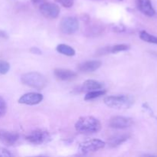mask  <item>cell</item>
<instances>
[{
	"instance_id": "30bf717a",
	"label": "cell",
	"mask_w": 157,
	"mask_h": 157,
	"mask_svg": "<svg viewBox=\"0 0 157 157\" xmlns=\"http://www.w3.org/2000/svg\"><path fill=\"white\" fill-rule=\"evenodd\" d=\"M19 135L16 132L0 130V141L6 146H13L18 140Z\"/></svg>"
},
{
	"instance_id": "484cf974",
	"label": "cell",
	"mask_w": 157,
	"mask_h": 157,
	"mask_svg": "<svg viewBox=\"0 0 157 157\" xmlns=\"http://www.w3.org/2000/svg\"><path fill=\"white\" fill-rule=\"evenodd\" d=\"M34 5H41L44 2V0H31Z\"/></svg>"
},
{
	"instance_id": "7402d4cb",
	"label": "cell",
	"mask_w": 157,
	"mask_h": 157,
	"mask_svg": "<svg viewBox=\"0 0 157 157\" xmlns=\"http://www.w3.org/2000/svg\"><path fill=\"white\" fill-rule=\"evenodd\" d=\"M64 8H71L74 5V0H55Z\"/></svg>"
},
{
	"instance_id": "52a82bcc",
	"label": "cell",
	"mask_w": 157,
	"mask_h": 157,
	"mask_svg": "<svg viewBox=\"0 0 157 157\" xmlns=\"http://www.w3.org/2000/svg\"><path fill=\"white\" fill-rule=\"evenodd\" d=\"M39 10L44 18L49 19L58 18L60 14L59 6L52 2H43L40 5Z\"/></svg>"
},
{
	"instance_id": "e0dca14e",
	"label": "cell",
	"mask_w": 157,
	"mask_h": 157,
	"mask_svg": "<svg viewBox=\"0 0 157 157\" xmlns=\"http://www.w3.org/2000/svg\"><path fill=\"white\" fill-rule=\"evenodd\" d=\"M56 50L58 53L61 55H66V56L71 57L75 55V50L70 45L65 44H60L57 46Z\"/></svg>"
},
{
	"instance_id": "277c9868",
	"label": "cell",
	"mask_w": 157,
	"mask_h": 157,
	"mask_svg": "<svg viewBox=\"0 0 157 157\" xmlns=\"http://www.w3.org/2000/svg\"><path fill=\"white\" fill-rule=\"evenodd\" d=\"M79 29V22L77 18L73 16L62 18L60 23V30L65 35H73Z\"/></svg>"
},
{
	"instance_id": "4316f807",
	"label": "cell",
	"mask_w": 157,
	"mask_h": 157,
	"mask_svg": "<svg viewBox=\"0 0 157 157\" xmlns=\"http://www.w3.org/2000/svg\"><path fill=\"white\" fill-rule=\"evenodd\" d=\"M119 1H123V0H119Z\"/></svg>"
},
{
	"instance_id": "ffe728a7",
	"label": "cell",
	"mask_w": 157,
	"mask_h": 157,
	"mask_svg": "<svg viewBox=\"0 0 157 157\" xmlns=\"http://www.w3.org/2000/svg\"><path fill=\"white\" fill-rule=\"evenodd\" d=\"M10 69V64L6 61L0 60V75H6Z\"/></svg>"
},
{
	"instance_id": "7c38bea8",
	"label": "cell",
	"mask_w": 157,
	"mask_h": 157,
	"mask_svg": "<svg viewBox=\"0 0 157 157\" xmlns=\"http://www.w3.org/2000/svg\"><path fill=\"white\" fill-rule=\"evenodd\" d=\"M54 75L60 81H69L75 79L78 76L76 72L69 69L56 68L54 70Z\"/></svg>"
},
{
	"instance_id": "8992f818",
	"label": "cell",
	"mask_w": 157,
	"mask_h": 157,
	"mask_svg": "<svg viewBox=\"0 0 157 157\" xmlns=\"http://www.w3.org/2000/svg\"><path fill=\"white\" fill-rule=\"evenodd\" d=\"M106 146V143L101 140L92 139L82 142L79 146V150L84 154L97 152Z\"/></svg>"
},
{
	"instance_id": "2e32d148",
	"label": "cell",
	"mask_w": 157,
	"mask_h": 157,
	"mask_svg": "<svg viewBox=\"0 0 157 157\" xmlns=\"http://www.w3.org/2000/svg\"><path fill=\"white\" fill-rule=\"evenodd\" d=\"M130 138L129 134H118L111 136L108 140V146L110 147H117L121 145Z\"/></svg>"
},
{
	"instance_id": "603a6c76",
	"label": "cell",
	"mask_w": 157,
	"mask_h": 157,
	"mask_svg": "<svg viewBox=\"0 0 157 157\" xmlns=\"http://www.w3.org/2000/svg\"><path fill=\"white\" fill-rule=\"evenodd\" d=\"M13 155L9 150L3 147H0V157H11Z\"/></svg>"
},
{
	"instance_id": "cb8c5ba5",
	"label": "cell",
	"mask_w": 157,
	"mask_h": 157,
	"mask_svg": "<svg viewBox=\"0 0 157 157\" xmlns=\"http://www.w3.org/2000/svg\"><path fill=\"white\" fill-rule=\"evenodd\" d=\"M30 51L32 54H36V55H41V53H42V52H41V51L37 47L32 48L30 49Z\"/></svg>"
},
{
	"instance_id": "6da1fadb",
	"label": "cell",
	"mask_w": 157,
	"mask_h": 157,
	"mask_svg": "<svg viewBox=\"0 0 157 157\" xmlns=\"http://www.w3.org/2000/svg\"><path fill=\"white\" fill-rule=\"evenodd\" d=\"M75 129L82 134H93L101 130V124L99 120L94 117H82L75 124Z\"/></svg>"
},
{
	"instance_id": "9c48e42d",
	"label": "cell",
	"mask_w": 157,
	"mask_h": 157,
	"mask_svg": "<svg viewBox=\"0 0 157 157\" xmlns=\"http://www.w3.org/2000/svg\"><path fill=\"white\" fill-rule=\"evenodd\" d=\"M43 101V95L39 93L35 92H30L23 94L20 97L18 102L21 104L25 105H36L40 104Z\"/></svg>"
},
{
	"instance_id": "d6986e66",
	"label": "cell",
	"mask_w": 157,
	"mask_h": 157,
	"mask_svg": "<svg viewBox=\"0 0 157 157\" xmlns=\"http://www.w3.org/2000/svg\"><path fill=\"white\" fill-rule=\"evenodd\" d=\"M106 94V90L101 89V90H95L88 91V93L84 96V100L85 101H91V100L96 99V98H100L101 96H104Z\"/></svg>"
},
{
	"instance_id": "5bb4252c",
	"label": "cell",
	"mask_w": 157,
	"mask_h": 157,
	"mask_svg": "<svg viewBox=\"0 0 157 157\" xmlns=\"http://www.w3.org/2000/svg\"><path fill=\"white\" fill-rule=\"evenodd\" d=\"M102 63L98 60H91V61H87L81 63L78 65V69L79 71L88 73V72H93L100 68Z\"/></svg>"
},
{
	"instance_id": "5b68a950",
	"label": "cell",
	"mask_w": 157,
	"mask_h": 157,
	"mask_svg": "<svg viewBox=\"0 0 157 157\" xmlns=\"http://www.w3.org/2000/svg\"><path fill=\"white\" fill-rule=\"evenodd\" d=\"M26 140L34 145H42L51 140V136L48 132L37 130L31 132L26 136Z\"/></svg>"
},
{
	"instance_id": "7a4b0ae2",
	"label": "cell",
	"mask_w": 157,
	"mask_h": 157,
	"mask_svg": "<svg viewBox=\"0 0 157 157\" xmlns=\"http://www.w3.org/2000/svg\"><path fill=\"white\" fill-rule=\"evenodd\" d=\"M104 101L107 107L117 110L129 109L134 104V99L130 95H111L106 97Z\"/></svg>"
},
{
	"instance_id": "ac0fdd59",
	"label": "cell",
	"mask_w": 157,
	"mask_h": 157,
	"mask_svg": "<svg viewBox=\"0 0 157 157\" xmlns=\"http://www.w3.org/2000/svg\"><path fill=\"white\" fill-rule=\"evenodd\" d=\"M140 38L141 40L146 41V42L157 44V37L148 33L146 31H141L140 32Z\"/></svg>"
},
{
	"instance_id": "44dd1931",
	"label": "cell",
	"mask_w": 157,
	"mask_h": 157,
	"mask_svg": "<svg viewBox=\"0 0 157 157\" xmlns=\"http://www.w3.org/2000/svg\"><path fill=\"white\" fill-rule=\"evenodd\" d=\"M7 111V104L2 97L0 96V118L4 117Z\"/></svg>"
},
{
	"instance_id": "4fadbf2b",
	"label": "cell",
	"mask_w": 157,
	"mask_h": 157,
	"mask_svg": "<svg viewBox=\"0 0 157 157\" xmlns=\"http://www.w3.org/2000/svg\"><path fill=\"white\" fill-rule=\"evenodd\" d=\"M136 6L138 9L147 16L153 17L156 14V11L153 7L150 0H137Z\"/></svg>"
},
{
	"instance_id": "ba28073f",
	"label": "cell",
	"mask_w": 157,
	"mask_h": 157,
	"mask_svg": "<svg viewBox=\"0 0 157 157\" xmlns=\"http://www.w3.org/2000/svg\"><path fill=\"white\" fill-rule=\"evenodd\" d=\"M109 127L113 129H123L129 128L133 124V120L130 117L123 116L113 117L109 121Z\"/></svg>"
},
{
	"instance_id": "3957f363",
	"label": "cell",
	"mask_w": 157,
	"mask_h": 157,
	"mask_svg": "<svg viewBox=\"0 0 157 157\" xmlns=\"http://www.w3.org/2000/svg\"><path fill=\"white\" fill-rule=\"evenodd\" d=\"M21 81L25 85L36 90H42L48 84L45 77L37 71L28 72L21 75Z\"/></svg>"
},
{
	"instance_id": "9a60e30c",
	"label": "cell",
	"mask_w": 157,
	"mask_h": 157,
	"mask_svg": "<svg viewBox=\"0 0 157 157\" xmlns=\"http://www.w3.org/2000/svg\"><path fill=\"white\" fill-rule=\"evenodd\" d=\"M104 84L102 82L96 81V80H87L83 83L80 87L81 91H91L95 90H101L104 87Z\"/></svg>"
},
{
	"instance_id": "d4e9b609",
	"label": "cell",
	"mask_w": 157,
	"mask_h": 157,
	"mask_svg": "<svg viewBox=\"0 0 157 157\" xmlns=\"http://www.w3.org/2000/svg\"><path fill=\"white\" fill-rule=\"evenodd\" d=\"M0 38L6 39V38H9V36H8V34L6 32H4L2 30H0Z\"/></svg>"
},
{
	"instance_id": "8fae6325",
	"label": "cell",
	"mask_w": 157,
	"mask_h": 157,
	"mask_svg": "<svg viewBox=\"0 0 157 157\" xmlns=\"http://www.w3.org/2000/svg\"><path fill=\"white\" fill-rule=\"evenodd\" d=\"M130 48L129 44H115L113 46H106V47L101 48L97 52L96 55L101 56V55H105L107 54H116L121 52H125Z\"/></svg>"
}]
</instances>
